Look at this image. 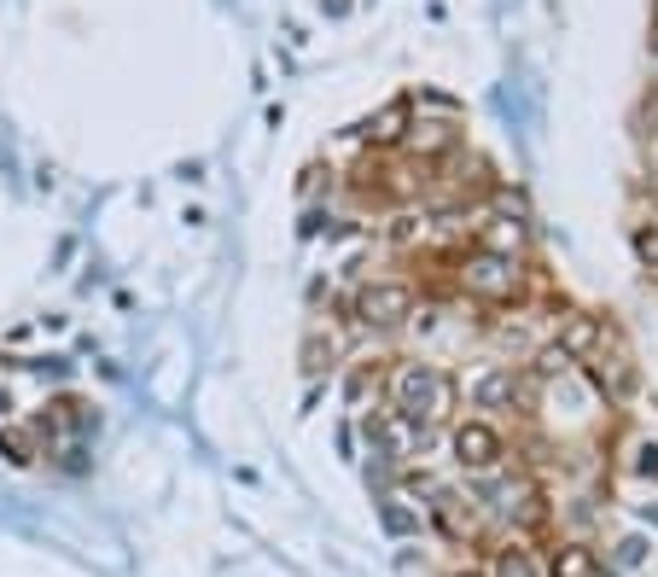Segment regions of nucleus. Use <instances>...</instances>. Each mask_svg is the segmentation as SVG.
<instances>
[{"instance_id": "f257e3e1", "label": "nucleus", "mask_w": 658, "mask_h": 577, "mask_svg": "<svg viewBox=\"0 0 658 577\" xmlns=\"http://www.w3.org/2000/svg\"><path fill=\"white\" fill-rule=\"evenodd\" d=\"M455 374L438 362H402V367H390V415H402V420H414V426H438L455 415Z\"/></svg>"}, {"instance_id": "f03ea898", "label": "nucleus", "mask_w": 658, "mask_h": 577, "mask_svg": "<svg viewBox=\"0 0 658 577\" xmlns=\"http://www.w3.org/2000/svg\"><path fill=\"white\" fill-rule=\"evenodd\" d=\"M455 286L478 303H513L525 292V263L501 257V252H466L455 269Z\"/></svg>"}, {"instance_id": "7ed1b4c3", "label": "nucleus", "mask_w": 658, "mask_h": 577, "mask_svg": "<svg viewBox=\"0 0 658 577\" xmlns=\"http://www.w3.org/2000/svg\"><path fill=\"white\" fill-rule=\"evenodd\" d=\"M449 449H455L461 472H496L507 461V431L489 415H466V420L449 426Z\"/></svg>"}, {"instance_id": "20e7f679", "label": "nucleus", "mask_w": 658, "mask_h": 577, "mask_svg": "<svg viewBox=\"0 0 658 577\" xmlns=\"http://www.w3.org/2000/svg\"><path fill=\"white\" fill-rule=\"evenodd\" d=\"M349 309H356L362 327H402V321H414V286L397 275H374L356 286Z\"/></svg>"}, {"instance_id": "39448f33", "label": "nucleus", "mask_w": 658, "mask_h": 577, "mask_svg": "<svg viewBox=\"0 0 658 577\" xmlns=\"http://www.w3.org/2000/svg\"><path fill=\"white\" fill-rule=\"evenodd\" d=\"M553 344H560L571 362H594V356H601V344H606V321H601V316H589V309H565V316H560V333H553Z\"/></svg>"}, {"instance_id": "423d86ee", "label": "nucleus", "mask_w": 658, "mask_h": 577, "mask_svg": "<svg viewBox=\"0 0 658 577\" xmlns=\"http://www.w3.org/2000/svg\"><path fill=\"white\" fill-rule=\"evenodd\" d=\"M408 129H414V111H408V99H390V106H379L374 117H362V122H356V135H362L374 152H385V147H402V140H408Z\"/></svg>"}, {"instance_id": "0eeeda50", "label": "nucleus", "mask_w": 658, "mask_h": 577, "mask_svg": "<svg viewBox=\"0 0 658 577\" xmlns=\"http://www.w3.org/2000/svg\"><path fill=\"white\" fill-rule=\"evenodd\" d=\"M525 380L513 374V367H484L478 380H472V403L478 408H496V415H507V408H525Z\"/></svg>"}, {"instance_id": "6e6552de", "label": "nucleus", "mask_w": 658, "mask_h": 577, "mask_svg": "<svg viewBox=\"0 0 658 577\" xmlns=\"http://www.w3.org/2000/svg\"><path fill=\"white\" fill-rule=\"evenodd\" d=\"M408 147H414L420 158H449L461 147V122L455 117H420L414 129H408Z\"/></svg>"}, {"instance_id": "1a4fd4ad", "label": "nucleus", "mask_w": 658, "mask_h": 577, "mask_svg": "<svg viewBox=\"0 0 658 577\" xmlns=\"http://www.w3.org/2000/svg\"><path fill=\"white\" fill-rule=\"evenodd\" d=\"M583 367H589L594 391H601V397H612V403H624L629 391H635V362H629V356H606V344H601V356L583 362Z\"/></svg>"}, {"instance_id": "9d476101", "label": "nucleus", "mask_w": 658, "mask_h": 577, "mask_svg": "<svg viewBox=\"0 0 658 577\" xmlns=\"http://www.w3.org/2000/svg\"><path fill=\"white\" fill-rule=\"evenodd\" d=\"M542 577H601V554L589 543H553Z\"/></svg>"}, {"instance_id": "9b49d317", "label": "nucleus", "mask_w": 658, "mask_h": 577, "mask_svg": "<svg viewBox=\"0 0 658 577\" xmlns=\"http://www.w3.org/2000/svg\"><path fill=\"white\" fill-rule=\"evenodd\" d=\"M431 520H438L449 537L455 543H466V537H478V513H472L455 490H438V496H431Z\"/></svg>"}, {"instance_id": "f8f14e48", "label": "nucleus", "mask_w": 658, "mask_h": 577, "mask_svg": "<svg viewBox=\"0 0 658 577\" xmlns=\"http://www.w3.org/2000/svg\"><path fill=\"white\" fill-rule=\"evenodd\" d=\"M478 252L519 257V252H525V222H519V216H489L484 228H478Z\"/></svg>"}, {"instance_id": "ddd939ff", "label": "nucleus", "mask_w": 658, "mask_h": 577, "mask_svg": "<svg viewBox=\"0 0 658 577\" xmlns=\"http://www.w3.org/2000/svg\"><path fill=\"white\" fill-rule=\"evenodd\" d=\"M489 577H542V566L530 560V548L507 543V548H496V560H489Z\"/></svg>"}, {"instance_id": "4468645a", "label": "nucleus", "mask_w": 658, "mask_h": 577, "mask_svg": "<svg viewBox=\"0 0 658 577\" xmlns=\"http://www.w3.org/2000/svg\"><path fill=\"white\" fill-rule=\"evenodd\" d=\"M565 367H571L565 350H560V344H542V350H537V362H530V380H560Z\"/></svg>"}, {"instance_id": "2eb2a0df", "label": "nucleus", "mask_w": 658, "mask_h": 577, "mask_svg": "<svg viewBox=\"0 0 658 577\" xmlns=\"http://www.w3.org/2000/svg\"><path fill=\"white\" fill-rule=\"evenodd\" d=\"M420 239H425V216L402 211L397 222H390V245H420Z\"/></svg>"}, {"instance_id": "dca6fc26", "label": "nucleus", "mask_w": 658, "mask_h": 577, "mask_svg": "<svg viewBox=\"0 0 658 577\" xmlns=\"http://www.w3.org/2000/svg\"><path fill=\"white\" fill-rule=\"evenodd\" d=\"M635 257L658 263V222H641V228H635Z\"/></svg>"}, {"instance_id": "f3484780", "label": "nucleus", "mask_w": 658, "mask_h": 577, "mask_svg": "<svg viewBox=\"0 0 658 577\" xmlns=\"http://www.w3.org/2000/svg\"><path fill=\"white\" fill-rule=\"evenodd\" d=\"M635 479H658V444H635Z\"/></svg>"}]
</instances>
